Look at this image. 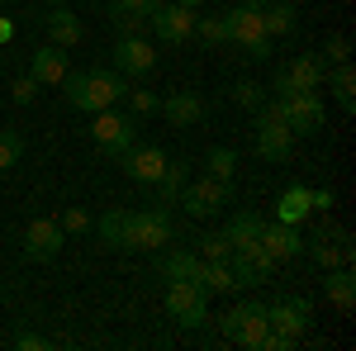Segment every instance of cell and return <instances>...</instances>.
<instances>
[{"label":"cell","instance_id":"obj_42","mask_svg":"<svg viewBox=\"0 0 356 351\" xmlns=\"http://www.w3.org/2000/svg\"><path fill=\"white\" fill-rule=\"evenodd\" d=\"M119 5H129V10H138V15H143V19H147V15H152V10H157V5H162V0H119Z\"/></svg>","mask_w":356,"mask_h":351},{"label":"cell","instance_id":"obj_31","mask_svg":"<svg viewBox=\"0 0 356 351\" xmlns=\"http://www.w3.org/2000/svg\"><path fill=\"white\" fill-rule=\"evenodd\" d=\"M204 48H214V43H228V33H223V15H195V33Z\"/></svg>","mask_w":356,"mask_h":351},{"label":"cell","instance_id":"obj_16","mask_svg":"<svg viewBox=\"0 0 356 351\" xmlns=\"http://www.w3.org/2000/svg\"><path fill=\"white\" fill-rule=\"evenodd\" d=\"M119 162H124V176H129V181H138V186H157V176L166 171L171 157H166V147H157V142H143V147H129Z\"/></svg>","mask_w":356,"mask_h":351},{"label":"cell","instance_id":"obj_14","mask_svg":"<svg viewBox=\"0 0 356 351\" xmlns=\"http://www.w3.org/2000/svg\"><path fill=\"white\" fill-rule=\"evenodd\" d=\"M62 243H67V233L57 218H33L24 228L19 252H24V261H53V256H62Z\"/></svg>","mask_w":356,"mask_h":351},{"label":"cell","instance_id":"obj_13","mask_svg":"<svg viewBox=\"0 0 356 351\" xmlns=\"http://www.w3.org/2000/svg\"><path fill=\"white\" fill-rule=\"evenodd\" d=\"M304 256L314 261V266H323V270H332V266H352V243H347V233L342 228H318L314 238H304Z\"/></svg>","mask_w":356,"mask_h":351},{"label":"cell","instance_id":"obj_29","mask_svg":"<svg viewBox=\"0 0 356 351\" xmlns=\"http://www.w3.org/2000/svg\"><path fill=\"white\" fill-rule=\"evenodd\" d=\"M191 181V166L186 162H166V171L157 176V204H176V195Z\"/></svg>","mask_w":356,"mask_h":351},{"label":"cell","instance_id":"obj_39","mask_svg":"<svg viewBox=\"0 0 356 351\" xmlns=\"http://www.w3.org/2000/svg\"><path fill=\"white\" fill-rule=\"evenodd\" d=\"M10 95H15V105H29V100H33V95H38V81H33V76H19V81H15V90H10Z\"/></svg>","mask_w":356,"mask_h":351},{"label":"cell","instance_id":"obj_32","mask_svg":"<svg viewBox=\"0 0 356 351\" xmlns=\"http://www.w3.org/2000/svg\"><path fill=\"white\" fill-rule=\"evenodd\" d=\"M204 166H209V176H219V181H233V171H238V152H233V147H209Z\"/></svg>","mask_w":356,"mask_h":351},{"label":"cell","instance_id":"obj_20","mask_svg":"<svg viewBox=\"0 0 356 351\" xmlns=\"http://www.w3.org/2000/svg\"><path fill=\"white\" fill-rule=\"evenodd\" d=\"M48 38H53L57 48H76L86 38V24L67 10V5H53V15H48Z\"/></svg>","mask_w":356,"mask_h":351},{"label":"cell","instance_id":"obj_3","mask_svg":"<svg viewBox=\"0 0 356 351\" xmlns=\"http://www.w3.org/2000/svg\"><path fill=\"white\" fill-rule=\"evenodd\" d=\"M219 332L233 342V347L257 351V347H261V337L271 332V323H266V304H261V299H243V304H233V309L219 318Z\"/></svg>","mask_w":356,"mask_h":351},{"label":"cell","instance_id":"obj_38","mask_svg":"<svg viewBox=\"0 0 356 351\" xmlns=\"http://www.w3.org/2000/svg\"><path fill=\"white\" fill-rule=\"evenodd\" d=\"M318 53H323V62H332V67H337V62H352V43H347L342 33H332L328 43L318 48Z\"/></svg>","mask_w":356,"mask_h":351},{"label":"cell","instance_id":"obj_44","mask_svg":"<svg viewBox=\"0 0 356 351\" xmlns=\"http://www.w3.org/2000/svg\"><path fill=\"white\" fill-rule=\"evenodd\" d=\"M176 5H191V10H200V5H204V0H176Z\"/></svg>","mask_w":356,"mask_h":351},{"label":"cell","instance_id":"obj_45","mask_svg":"<svg viewBox=\"0 0 356 351\" xmlns=\"http://www.w3.org/2000/svg\"><path fill=\"white\" fill-rule=\"evenodd\" d=\"M243 5H257V10H261V5H271V0H243Z\"/></svg>","mask_w":356,"mask_h":351},{"label":"cell","instance_id":"obj_1","mask_svg":"<svg viewBox=\"0 0 356 351\" xmlns=\"http://www.w3.org/2000/svg\"><path fill=\"white\" fill-rule=\"evenodd\" d=\"M124 90H129V81H124L119 72H100V67H90V72H67V76H62V95H67V105L86 109V114L119 105Z\"/></svg>","mask_w":356,"mask_h":351},{"label":"cell","instance_id":"obj_30","mask_svg":"<svg viewBox=\"0 0 356 351\" xmlns=\"http://www.w3.org/2000/svg\"><path fill=\"white\" fill-rule=\"evenodd\" d=\"M24 162V133L19 129H0V171H15Z\"/></svg>","mask_w":356,"mask_h":351},{"label":"cell","instance_id":"obj_19","mask_svg":"<svg viewBox=\"0 0 356 351\" xmlns=\"http://www.w3.org/2000/svg\"><path fill=\"white\" fill-rule=\"evenodd\" d=\"M67 72H72V67H67V48H57V43H43L38 53L29 57V76L38 85H62Z\"/></svg>","mask_w":356,"mask_h":351},{"label":"cell","instance_id":"obj_21","mask_svg":"<svg viewBox=\"0 0 356 351\" xmlns=\"http://www.w3.org/2000/svg\"><path fill=\"white\" fill-rule=\"evenodd\" d=\"M261 228H266V223H261V218L252 214V209H238V214L228 218V228H223V238L233 243V252H247L252 243H261Z\"/></svg>","mask_w":356,"mask_h":351},{"label":"cell","instance_id":"obj_9","mask_svg":"<svg viewBox=\"0 0 356 351\" xmlns=\"http://www.w3.org/2000/svg\"><path fill=\"white\" fill-rule=\"evenodd\" d=\"M323 76H328L323 53H300V57H290V62L275 72V95H290V90H323Z\"/></svg>","mask_w":356,"mask_h":351},{"label":"cell","instance_id":"obj_23","mask_svg":"<svg viewBox=\"0 0 356 351\" xmlns=\"http://www.w3.org/2000/svg\"><path fill=\"white\" fill-rule=\"evenodd\" d=\"M323 85L332 90V100L347 109V114L356 109V72H352V62H337L328 76H323Z\"/></svg>","mask_w":356,"mask_h":351},{"label":"cell","instance_id":"obj_34","mask_svg":"<svg viewBox=\"0 0 356 351\" xmlns=\"http://www.w3.org/2000/svg\"><path fill=\"white\" fill-rule=\"evenodd\" d=\"M110 24L119 28V33H143L147 19H143L138 10H129V5H119V0H114V5H110Z\"/></svg>","mask_w":356,"mask_h":351},{"label":"cell","instance_id":"obj_2","mask_svg":"<svg viewBox=\"0 0 356 351\" xmlns=\"http://www.w3.org/2000/svg\"><path fill=\"white\" fill-rule=\"evenodd\" d=\"M223 33L233 48H243V57L252 62H266L271 57V38H266V24H261V10L257 5H233L223 15Z\"/></svg>","mask_w":356,"mask_h":351},{"label":"cell","instance_id":"obj_4","mask_svg":"<svg viewBox=\"0 0 356 351\" xmlns=\"http://www.w3.org/2000/svg\"><path fill=\"white\" fill-rule=\"evenodd\" d=\"M166 313L181 327H204L209 323V290L200 280H166Z\"/></svg>","mask_w":356,"mask_h":351},{"label":"cell","instance_id":"obj_27","mask_svg":"<svg viewBox=\"0 0 356 351\" xmlns=\"http://www.w3.org/2000/svg\"><path fill=\"white\" fill-rule=\"evenodd\" d=\"M157 270H162L166 280H195V270H200V256L195 252H166L162 247V256H157Z\"/></svg>","mask_w":356,"mask_h":351},{"label":"cell","instance_id":"obj_12","mask_svg":"<svg viewBox=\"0 0 356 351\" xmlns=\"http://www.w3.org/2000/svg\"><path fill=\"white\" fill-rule=\"evenodd\" d=\"M147 24H152V33H157V43L181 48V43L195 33V10L191 5H176V0H162V5L147 15Z\"/></svg>","mask_w":356,"mask_h":351},{"label":"cell","instance_id":"obj_35","mask_svg":"<svg viewBox=\"0 0 356 351\" xmlns=\"http://www.w3.org/2000/svg\"><path fill=\"white\" fill-rule=\"evenodd\" d=\"M57 223H62V233H67V238H81V233H90V228H95V218L86 214L81 204H72V209L57 218Z\"/></svg>","mask_w":356,"mask_h":351},{"label":"cell","instance_id":"obj_15","mask_svg":"<svg viewBox=\"0 0 356 351\" xmlns=\"http://www.w3.org/2000/svg\"><path fill=\"white\" fill-rule=\"evenodd\" d=\"M152 67H157V48L143 33H119V43H114V72L119 76H147Z\"/></svg>","mask_w":356,"mask_h":351},{"label":"cell","instance_id":"obj_8","mask_svg":"<svg viewBox=\"0 0 356 351\" xmlns=\"http://www.w3.org/2000/svg\"><path fill=\"white\" fill-rule=\"evenodd\" d=\"M275 105L285 114V124H290V133L295 138H314L323 129V100H318V90H290V95H275Z\"/></svg>","mask_w":356,"mask_h":351},{"label":"cell","instance_id":"obj_7","mask_svg":"<svg viewBox=\"0 0 356 351\" xmlns=\"http://www.w3.org/2000/svg\"><path fill=\"white\" fill-rule=\"evenodd\" d=\"M171 243V214L166 204L157 209H129V252H162Z\"/></svg>","mask_w":356,"mask_h":351},{"label":"cell","instance_id":"obj_46","mask_svg":"<svg viewBox=\"0 0 356 351\" xmlns=\"http://www.w3.org/2000/svg\"><path fill=\"white\" fill-rule=\"evenodd\" d=\"M48 5H67V0H48Z\"/></svg>","mask_w":356,"mask_h":351},{"label":"cell","instance_id":"obj_22","mask_svg":"<svg viewBox=\"0 0 356 351\" xmlns=\"http://www.w3.org/2000/svg\"><path fill=\"white\" fill-rule=\"evenodd\" d=\"M261 24H266V38H285V33L300 28V10H295L290 0H280V5H261Z\"/></svg>","mask_w":356,"mask_h":351},{"label":"cell","instance_id":"obj_17","mask_svg":"<svg viewBox=\"0 0 356 351\" xmlns=\"http://www.w3.org/2000/svg\"><path fill=\"white\" fill-rule=\"evenodd\" d=\"M261 247L271 252V261H295L304 252V238H300V223H266L261 228Z\"/></svg>","mask_w":356,"mask_h":351},{"label":"cell","instance_id":"obj_43","mask_svg":"<svg viewBox=\"0 0 356 351\" xmlns=\"http://www.w3.org/2000/svg\"><path fill=\"white\" fill-rule=\"evenodd\" d=\"M10 38H15V24H10V19H5V15H0V48H5V43H10Z\"/></svg>","mask_w":356,"mask_h":351},{"label":"cell","instance_id":"obj_18","mask_svg":"<svg viewBox=\"0 0 356 351\" xmlns=\"http://www.w3.org/2000/svg\"><path fill=\"white\" fill-rule=\"evenodd\" d=\"M157 109L171 119V129H191V124L204 119V95H200V90H171Z\"/></svg>","mask_w":356,"mask_h":351},{"label":"cell","instance_id":"obj_40","mask_svg":"<svg viewBox=\"0 0 356 351\" xmlns=\"http://www.w3.org/2000/svg\"><path fill=\"white\" fill-rule=\"evenodd\" d=\"M15 347H19V351H48L53 342H48V337H38V332H19V337H15Z\"/></svg>","mask_w":356,"mask_h":351},{"label":"cell","instance_id":"obj_5","mask_svg":"<svg viewBox=\"0 0 356 351\" xmlns=\"http://www.w3.org/2000/svg\"><path fill=\"white\" fill-rule=\"evenodd\" d=\"M295 142H300V138L290 133V124H285L280 105H261V109H257V152H261L266 162H290Z\"/></svg>","mask_w":356,"mask_h":351},{"label":"cell","instance_id":"obj_25","mask_svg":"<svg viewBox=\"0 0 356 351\" xmlns=\"http://www.w3.org/2000/svg\"><path fill=\"white\" fill-rule=\"evenodd\" d=\"M323 290H328V299L347 313V309L356 304V275H352V266H332L328 280H323Z\"/></svg>","mask_w":356,"mask_h":351},{"label":"cell","instance_id":"obj_36","mask_svg":"<svg viewBox=\"0 0 356 351\" xmlns=\"http://www.w3.org/2000/svg\"><path fill=\"white\" fill-rule=\"evenodd\" d=\"M200 256H204V261H228V256H233V243H228L223 233H204V238H200Z\"/></svg>","mask_w":356,"mask_h":351},{"label":"cell","instance_id":"obj_26","mask_svg":"<svg viewBox=\"0 0 356 351\" xmlns=\"http://www.w3.org/2000/svg\"><path fill=\"white\" fill-rule=\"evenodd\" d=\"M100 243L114 252H129V209H105L100 214Z\"/></svg>","mask_w":356,"mask_h":351},{"label":"cell","instance_id":"obj_33","mask_svg":"<svg viewBox=\"0 0 356 351\" xmlns=\"http://www.w3.org/2000/svg\"><path fill=\"white\" fill-rule=\"evenodd\" d=\"M233 105L247 109V114H257V109L266 105V90H261L257 81H238V85H233Z\"/></svg>","mask_w":356,"mask_h":351},{"label":"cell","instance_id":"obj_6","mask_svg":"<svg viewBox=\"0 0 356 351\" xmlns=\"http://www.w3.org/2000/svg\"><path fill=\"white\" fill-rule=\"evenodd\" d=\"M134 129L138 119L134 114H119V109H95V119H90V138H95V147L100 152H110V157H124L129 147H134Z\"/></svg>","mask_w":356,"mask_h":351},{"label":"cell","instance_id":"obj_11","mask_svg":"<svg viewBox=\"0 0 356 351\" xmlns=\"http://www.w3.org/2000/svg\"><path fill=\"white\" fill-rule=\"evenodd\" d=\"M266 323H271V332L290 337V342L300 347V342H304V332H309V323H314V304H309L304 295L280 299V304H266Z\"/></svg>","mask_w":356,"mask_h":351},{"label":"cell","instance_id":"obj_37","mask_svg":"<svg viewBox=\"0 0 356 351\" xmlns=\"http://www.w3.org/2000/svg\"><path fill=\"white\" fill-rule=\"evenodd\" d=\"M124 95H129V114H134V119L157 114V105H162V95H157V90H124Z\"/></svg>","mask_w":356,"mask_h":351},{"label":"cell","instance_id":"obj_41","mask_svg":"<svg viewBox=\"0 0 356 351\" xmlns=\"http://www.w3.org/2000/svg\"><path fill=\"white\" fill-rule=\"evenodd\" d=\"M332 204H337V199H332V190H309V209H323V214H328Z\"/></svg>","mask_w":356,"mask_h":351},{"label":"cell","instance_id":"obj_24","mask_svg":"<svg viewBox=\"0 0 356 351\" xmlns=\"http://www.w3.org/2000/svg\"><path fill=\"white\" fill-rule=\"evenodd\" d=\"M195 280H200L209 295H233V290H238V280H233V266H228V261H200Z\"/></svg>","mask_w":356,"mask_h":351},{"label":"cell","instance_id":"obj_28","mask_svg":"<svg viewBox=\"0 0 356 351\" xmlns=\"http://www.w3.org/2000/svg\"><path fill=\"white\" fill-rule=\"evenodd\" d=\"M309 214H314V209H309V186H290L280 195V204H275V218H280V223H304Z\"/></svg>","mask_w":356,"mask_h":351},{"label":"cell","instance_id":"obj_10","mask_svg":"<svg viewBox=\"0 0 356 351\" xmlns=\"http://www.w3.org/2000/svg\"><path fill=\"white\" fill-rule=\"evenodd\" d=\"M186 204L191 218H209L214 209H223L233 199V181H219V176H204V181H186V190L176 195Z\"/></svg>","mask_w":356,"mask_h":351}]
</instances>
